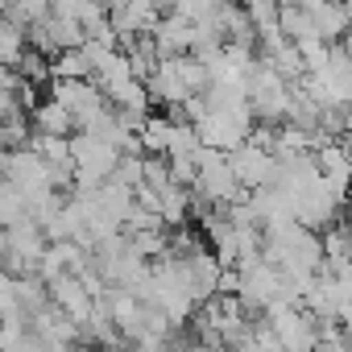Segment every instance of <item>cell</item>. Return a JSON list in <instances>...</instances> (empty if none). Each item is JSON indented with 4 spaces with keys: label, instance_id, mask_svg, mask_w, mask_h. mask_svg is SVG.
Wrapping results in <instances>:
<instances>
[{
    "label": "cell",
    "instance_id": "cell-10",
    "mask_svg": "<svg viewBox=\"0 0 352 352\" xmlns=\"http://www.w3.org/2000/svg\"><path fill=\"white\" fill-rule=\"evenodd\" d=\"M340 141H344V145H348V153H352V124H348V133H344Z\"/></svg>",
    "mask_w": 352,
    "mask_h": 352
},
{
    "label": "cell",
    "instance_id": "cell-1",
    "mask_svg": "<svg viewBox=\"0 0 352 352\" xmlns=\"http://www.w3.org/2000/svg\"><path fill=\"white\" fill-rule=\"evenodd\" d=\"M71 149H75V191H91V187H104L108 179H116V166L124 157L120 145H112L108 137L87 133V129H79L71 137Z\"/></svg>",
    "mask_w": 352,
    "mask_h": 352
},
{
    "label": "cell",
    "instance_id": "cell-3",
    "mask_svg": "<svg viewBox=\"0 0 352 352\" xmlns=\"http://www.w3.org/2000/svg\"><path fill=\"white\" fill-rule=\"evenodd\" d=\"M232 170H236V179L245 183V191H257V187H274L278 183V166H282V157L270 149V145H261V141H245V145H236L232 153Z\"/></svg>",
    "mask_w": 352,
    "mask_h": 352
},
{
    "label": "cell",
    "instance_id": "cell-11",
    "mask_svg": "<svg viewBox=\"0 0 352 352\" xmlns=\"http://www.w3.org/2000/svg\"><path fill=\"white\" fill-rule=\"evenodd\" d=\"M100 5H108V9H116V5H120V0H100Z\"/></svg>",
    "mask_w": 352,
    "mask_h": 352
},
{
    "label": "cell",
    "instance_id": "cell-7",
    "mask_svg": "<svg viewBox=\"0 0 352 352\" xmlns=\"http://www.w3.org/2000/svg\"><path fill=\"white\" fill-rule=\"evenodd\" d=\"M30 120H34V133H46V137H75V133H79L75 116H71L54 96L38 100V104L30 108Z\"/></svg>",
    "mask_w": 352,
    "mask_h": 352
},
{
    "label": "cell",
    "instance_id": "cell-2",
    "mask_svg": "<svg viewBox=\"0 0 352 352\" xmlns=\"http://www.w3.org/2000/svg\"><path fill=\"white\" fill-rule=\"evenodd\" d=\"M50 96L75 116L79 129H96V124L108 116V108H112V100L100 91L96 79H54V83H50Z\"/></svg>",
    "mask_w": 352,
    "mask_h": 352
},
{
    "label": "cell",
    "instance_id": "cell-5",
    "mask_svg": "<svg viewBox=\"0 0 352 352\" xmlns=\"http://www.w3.org/2000/svg\"><path fill=\"white\" fill-rule=\"evenodd\" d=\"M46 286H50L54 307H63V311H67L79 327L96 315V302H100V298L83 286V278H79V274H58V278H54V282H46Z\"/></svg>",
    "mask_w": 352,
    "mask_h": 352
},
{
    "label": "cell",
    "instance_id": "cell-8",
    "mask_svg": "<svg viewBox=\"0 0 352 352\" xmlns=\"http://www.w3.org/2000/svg\"><path fill=\"white\" fill-rule=\"evenodd\" d=\"M141 133V149L145 153H170V137H174V120L170 116H145V124L137 129Z\"/></svg>",
    "mask_w": 352,
    "mask_h": 352
},
{
    "label": "cell",
    "instance_id": "cell-4",
    "mask_svg": "<svg viewBox=\"0 0 352 352\" xmlns=\"http://www.w3.org/2000/svg\"><path fill=\"white\" fill-rule=\"evenodd\" d=\"M170 9L162 5V0H120V5L112 9V25L120 38H145L157 30V21L166 17Z\"/></svg>",
    "mask_w": 352,
    "mask_h": 352
},
{
    "label": "cell",
    "instance_id": "cell-9",
    "mask_svg": "<svg viewBox=\"0 0 352 352\" xmlns=\"http://www.w3.org/2000/svg\"><path fill=\"white\" fill-rule=\"evenodd\" d=\"M249 21L257 25V34H274L282 30V0H241Z\"/></svg>",
    "mask_w": 352,
    "mask_h": 352
},
{
    "label": "cell",
    "instance_id": "cell-6",
    "mask_svg": "<svg viewBox=\"0 0 352 352\" xmlns=\"http://www.w3.org/2000/svg\"><path fill=\"white\" fill-rule=\"evenodd\" d=\"M315 162H319V174L331 183V191L340 199H348L352 195V153H348V145L340 137H331L315 149Z\"/></svg>",
    "mask_w": 352,
    "mask_h": 352
}]
</instances>
